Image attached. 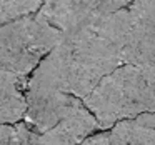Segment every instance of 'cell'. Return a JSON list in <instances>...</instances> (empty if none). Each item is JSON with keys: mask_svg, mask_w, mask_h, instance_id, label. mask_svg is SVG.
Here are the masks:
<instances>
[{"mask_svg": "<svg viewBox=\"0 0 155 145\" xmlns=\"http://www.w3.org/2000/svg\"><path fill=\"white\" fill-rule=\"evenodd\" d=\"M128 27L130 20L125 8L62 34L34 72L60 90L84 100L100 80L124 65L122 52Z\"/></svg>", "mask_w": 155, "mask_h": 145, "instance_id": "obj_1", "label": "cell"}, {"mask_svg": "<svg viewBox=\"0 0 155 145\" xmlns=\"http://www.w3.org/2000/svg\"><path fill=\"white\" fill-rule=\"evenodd\" d=\"M82 102L102 130L124 120L155 128V74L124 64L100 80Z\"/></svg>", "mask_w": 155, "mask_h": 145, "instance_id": "obj_2", "label": "cell"}, {"mask_svg": "<svg viewBox=\"0 0 155 145\" xmlns=\"http://www.w3.org/2000/svg\"><path fill=\"white\" fill-rule=\"evenodd\" d=\"M38 14L0 24V70L28 77L60 38Z\"/></svg>", "mask_w": 155, "mask_h": 145, "instance_id": "obj_3", "label": "cell"}, {"mask_svg": "<svg viewBox=\"0 0 155 145\" xmlns=\"http://www.w3.org/2000/svg\"><path fill=\"white\" fill-rule=\"evenodd\" d=\"M80 108H84V102L80 98L60 90L57 85L32 72L25 87L24 114V124L30 130L44 133Z\"/></svg>", "mask_w": 155, "mask_h": 145, "instance_id": "obj_4", "label": "cell"}, {"mask_svg": "<svg viewBox=\"0 0 155 145\" xmlns=\"http://www.w3.org/2000/svg\"><path fill=\"white\" fill-rule=\"evenodd\" d=\"M134 0H44L37 14L60 34L125 10Z\"/></svg>", "mask_w": 155, "mask_h": 145, "instance_id": "obj_5", "label": "cell"}, {"mask_svg": "<svg viewBox=\"0 0 155 145\" xmlns=\"http://www.w3.org/2000/svg\"><path fill=\"white\" fill-rule=\"evenodd\" d=\"M122 62L155 74V24H130Z\"/></svg>", "mask_w": 155, "mask_h": 145, "instance_id": "obj_6", "label": "cell"}, {"mask_svg": "<svg viewBox=\"0 0 155 145\" xmlns=\"http://www.w3.org/2000/svg\"><path fill=\"white\" fill-rule=\"evenodd\" d=\"M27 80L0 70V124L14 125L24 118Z\"/></svg>", "mask_w": 155, "mask_h": 145, "instance_id": "obj_7", "label": "cell"}, {"mask_svg": "<svg viewBox=\"0 0 155 145\" xmlns=\"http://www.w3.org/2000/svg\"><path fill=\"white\" fill-rule=\"evenodd\" d=\"M108 142L110 145H155V128L124 120L112 127Z\"/></svg>", "mask_w": 155, "mask_h": 145, "instance_id": "obj_8", "label": "cell"}, {"mask_svg": "<svg viewBox=\"0 0 155 145\" xmlns=\"http://www.w3.org/2000/svg\"><path fill=\"white\" fill-rule=\"evenodd\" d=\"M44 0H0V24L37 14Z\"/></svg>", "mask_w": 155, "mask_h": 145, "instance_id": "obj_9", "label": "cell"}, {"mask_svg": "<svg viewBox=\"0 0 155 145\" xmlns=\"http://www.w3.org/2000/svg\"><path fill=\"white\" fill-rule=\"evenodd\" d=\"M127 12L130 24H155V0H134Z\"/></svg>", "mask_w": 155, "mask_h": 145, "instance_id": "obj_10", "label": "cell"}, {"mask_svg": "<svg viewBox=\"0 0 155 145\" xmlns=\"http://www.w3.org/2000/svg\"><path fill=\"white\" fill-rule=\"evenodd\" d=\"M25 130H27V125L24 122L14 125L0 124V145H20Z\"/></svg>", "mask_w": 155, "mask_h": 145, "instance_id": "obj_11", "label": "cell"}, {"mask_svg": "<svg viewBox=\"0 0 155 145\" xmlns=\"http://www.w3.org/2000/svg\"><path fill=\"white\" fill-rule=\"evenodd\" d=\"M78 145H110V142H108V133L92 135V137L85 138L84 142H80Z\"/></svg>", "mask_w": 155, "mask_h": 145, "instance_id": "obj_12", "label": "cell"}]
</instances>
